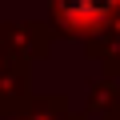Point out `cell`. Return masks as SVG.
<instances>
[{
    "mask_svg": "<svg viewBox=\"0 0 120 120\" xmlns=\"http://www.w3.org/2000/svg\"><path fill=\"white\" fill-rule=\"evenodd\" d=\"M120 12V0H52V24L60 36H80L84 44L100 36L112 16Z\"/></svg>",
    "mask_w": 120,
    "mask_h": 120,
    "instance_id": "6da1fadb",
    "label": "cell"
},
{
    "mask_svg": "<svg viewBox=\"0 0 120 120\" xmlns=\"http://www.w3.org/2000/svg\"><path fill=\"white\" fill-rule=\"evenodd\" d=\"M88 112H96L104 120H120V88L112 80H96L92 96H88Z\"/></svg>",
    "mask_w": 120,
    "mask_h": 120,
    "instance_id": "7a4b0ae2",
    "label": "cell"
},
{
    "mask_svg": "<svg viewBox=\"0 0 120 120\" xmlns=\"http://www.w3.org/2000/svg\"><path fill=\"white\" fill-rule=\"evenodd\" d=\"M56 108H64V104H60V100H48V104H40L32 116H12V120H64V116H52Z\"/></svg>",
    "mask_w": 120,
    "mask_h": 120,
    "instance_id": "3957f363",
    "label": "cell"
},
{
    "mask_svg": "<svg viewBox=\"0 0 120 120\" xmlns=\"http://www.w3.org/2000/svg\"><path fill=\"white\" fill-rule=\"evenodd\" d=\"M108 76H112V84L120 88V56H116V60H108Z\"/></svg>",
    "mask_w": 120,
    "mask_h": 120,
    "instance_id": "277c9868",
    "label": "cell"
}]
</instances>
